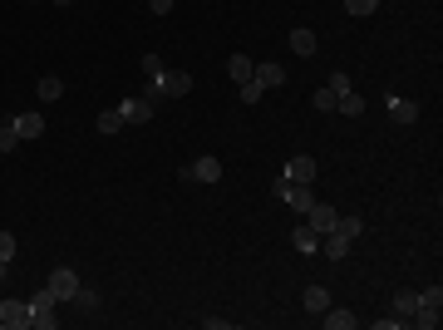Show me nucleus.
Masks as SVG:
<instances>
[{
	"label": "nucleus",
	"mask_w": 443,
	"mask_h": 330,
	"mask_svg": "<svg viewBox=\"0 0 443 330\" xmlns=\"http://www.w3.org/2000/svg\"><path fill=\"white\" fill-rule=\"evenodd\" d=\"M251 69H256V59H251V55H231V59H226V74H231L236 84H246V79H251Z\"/></svg>",
	"instance_id": "f8f14e48"
},
{
	"label": "nucleus",
	"mask_w": 443,
	"mask_h": 330,
	"mask_svg": "<svg viewBox=\"0 0 443 330\" xmlns=\"http://www.w3.org/2000/svg\"><path fill=\"white\" fill-rule=\"evenodd\" d=\"M45 286H50V291H54V296H59V301H74V296H79V276H74V271H69V266H54V271H50V281H45Z\"/></svg>",
	"instance_id": "f03ea898"
},
{
	"label": "nucleus",
	"mask_w": 443,
	"mask_h": 330,
	"mask_svg": "<svg viewBox=\"0 0 443 330\" xmlns=\"http://www.w3.org/2000/svg\"><path fill=\"white\" fill-rule=\"evenodd\" d=\"M54 306H59V296H54L50 286H40V291H35V301H30V316H50Z\"/></svg>",
	"instance_id": "2eb2a0df"
},
{
	"label": "nucleus",
	"mask_w": 443,
	"mask_h": 330,
	"mask_svg": "<svg viewBox=\"0 0 443 330\" xmlns=\"http://www.w3.org/2000/svg\"><path fill=\"white\" fill-rule=\"evenodd\" d=\"M0 326L5 330H25L30 326V301H0Z\"/></svg>",
	"instance_id": "7ed1b4c3"
},
{
	"label": "nucleus",
	"mask_w": 443,
	"mask_h": 330,
	"mask_svg": "<svg viewBox=\"0 0 443 330\" xmlns=\"http://www.w3.org/2000/svg\"><path fill=\"white\" fill-rule=\"evenodd\" d=\"M94 128H99V133H118V128H123V113H118V109H104L99 118H94Z\"/></svg>",
	"instance_id": "5701e85b"
},
{
	"label": "nucleus",
	"mask_w": 443,
	"mask_h": 330,
	"mask_svg": "<svg viewBox=\"0 0 443 330\" xmlns=\"http://www.w3.org/2000/svg\"><path fill=\"white\" fill-rule=\"evenodd\" d=\"M192 89V74H183V69H163V94L168 99H183Z\"/></svg>",
	"instance_id": "423d86ee"
},
{
	"label": "nucleus",
	"mask_w": 443,
	"mask_h": 330,
	"mask_svg": "<svg viewBox=\"0 0 443 330\" xmlns=\"http://www.w3.org/2000/svg\"><path fill=\"white\" fill-rule=\"evenodd\" d=\"M118 113H123V123H148V118H153V104L138 94V99H123V104H118Z\"/></svg>",
	"instance_id": "0eeeda50"
},
{
	"label": "nucleus",
	"mask_w": 443,
	"mask_h": 330,
	"mask_svg": "<svg viewBox=\"0 0 443 330\" xmlns=\"http://www.w3.org/2000/svg\"><path fill=\"white\" fill-rule=\"evenodd\" d=\"M419 306H429V311H443V291H439V286L419 291ZM419 306H414V311H419Z\"/></svg>",
	"instance_id": "393cba45"
},
{
	"label": "nucleus",
	"mask_w": 443,
	"mask_h": 330,
	"mask_svg": "<svg viewBox=\"0 0 443 330\" xmlns=\"http://www.w3.org/2000/svg\"><path fill=\"white\" fill-rule=\"evenodd\" d=\"M326 306H330V291H326V286H311V291H306V311H311V316H321Z\"/></svg>",
	"instance_id": "a211bd4d"
},
{
	"label": "nucleus",
	"mask_w": 443,
	"mask_h": 330,
	"mask_svg": "<svg viewBox=\"0 0 443 330\" xmlns=\"http://www.w3.org/2000/svg\"><path fill=\"white\" fill-rule=\"evenodd\" d=\"M281 178H291V183H316V158L296 153V158L286 163V173H281Z\"/></svg>",
	"instance_id": "39448f33"
},
{
	"label": "nucleus",
	"mask_w": 443,
	"mask_h": 330,
	"mask_svg": "<svg viewBox=\"0 0 443 330\" xmlns=\"http://www.w3.org/2000/svg\"><path fill=\"white\" fill-rule=\"evenodd\" d=\"M10 123H15V133H20V143H25V138H40V133H45V118H40V113H15Z\"/></svg>",
	"instance_id": "1a4fd4ad"
},
{
	"label": "nucleus",
	"mask_w": 443,
	"mask_h": 330,
	"mask_svg": "<svg viewBox=\"0 0 443 330\" xmlns=\"http://www.w3.org/2000/svg\"><path fill=\"white\" fill-rule=\"evenodd\" d=\"M54 5H69V0H54Z\"/></svg>",
	"instance_id": "f704fd0d"
},
{
	"label": "nucleus",
	"mask_w": 443,
	"mask_h": 330,
	"mask_svg": "<svg viewBox=\"0 0 443 330\" xmlns=\"http://www.w3.org/2000/svg\"><path fill=\"white\" fill-rule=\"evenodd\" d=\"M188 183H222V158H197L192 168H183Z\"/></svg>",
	"instance_id": "20e7f679"
},
{
	"label": "nucleus",
	"mask_w": 443,
	"mask_h": 330,
	"mask_svg": "<svg viewBox=\"0 0 443 330\" xmlns=\"http://www.w3.org/2000/svg\"><path fill=\"white\" fill-rule=\"evenodd\" d=\"M335 99H340V94H335L330 84H326V89H316V99H311V109H321V113H330V109H335Z\"/></svg>",
	"instance_id": "b1692460"
},
{
	"label": "nucleus",
	"mask_w": 443,
	"mask_h": 330,
	"mask_svg": "<svg viewBox=\"0 0 443 330\" xmlns=\"http://www.w3.org/2000/svg\"><path fill=\"white\" fill-rule=\"evenodd\" d=\"M321 316H326V330H350L355 326V311H345V306H326Z\"/></svg>",
	"instance_id": "ddd939ff"
},
{
	"label": "nucleus",
	"mask_w": 443,
	"mask_h": 330,
	"mask_svg": "<svg viewBox=\"0 0 443 330\" xmlns=\"http://www.w3.org/2000/svg\"><path fill=\"white\" fill-rule=\"evenodd\" d=\"M10 256H15V237H10V232H0V261H10Z\"/></svg>",
	"instance_id": "2f4dec72"
},
{
	"label": "nucleus",
	"mask_w": 443,
	"mask_h": 330,
	"mask_svg": "<svg viewBox=\"0 0 443 330\" xmlns=\"http://www.w3.org/2000/svg\"><path fill=\"white\" fill-rule=\"evenodd\" d=\"M276 198H281V203H291V207L306 217V212H311V203H316V183H291V178H281V173H276Z\"/></svg>",
	"instance_id": "f257e3e1"
},
{
	"label": "nucleus",
	"mask_w": 443,
	"mask_h": 330,
	"mask_svg": "<svg viewBox=\"0 0 443 330\" xmlns=\"http://www.w3.org/2000/svg\"><path fill=\"white\" fill-rule=\"evenodd\" d=\"M345 10H350V15H374L379 0H345Z\"/></svg>",
	"instance_id": "cd10ccee"
},
{
	"label": "nucleus",
	"mask_w": 443,
	"mask_h": 330,
	"mask_svg": "<svg viewBox=\"0 0 443 330\" xmlns=\"http://www.w3.org/2000/svg\"><path fill=\"white\" fill-rule=\"evenodd\" d=\"M291 50H296V55H316V30H306V25L291 30Z\"/></svg>",
	"instance_id": "dca6fc26"
},
{
	"label": "nucleus",
	"mask_w": 443,
	"mask_h": 330,
	"mask_svg": "<svg viewBox=\"0 0 443 330\" xmlns=\"http://www.w3.org/2000/svg\"><path fill=\"white\" fill-rule=\"evenodd\" d=\"M335 217H340V212H335V207H326V203H311V212H306V222H311L321 237H326V232L335 227Z\"/></svg>",
	"instance_id": "9d476101"
},
{
	"label": "nucleus",
	"mask_w": 443,
	"mask_h": 330,
	"mask_svg": "<svg viewBox=\"0 0 443 330\" xmlns=\"http://www.w3.org/2000/svg\"><path fill=\"white\" fill-rule=\"evenodd\" d=\"M389 118H394V123H414V118H419V104H414V99H394V94H389Z\"/></svg>",
	"instance_id": "9b49d317"
},
{
	"label": "nucleus",
	"mask_w": 443,
	"mask_h": 330,
	"mask_svg": "<svg viewBox=\"0 0 443 330\" xmlns=\"http://www.w3.org/2000/svg\"><path fill=\"white\" fill-rule=\"evenodd\" d=\"M5 266H10V261H0V276H5Z\"/></svg>",
	"instance_id": "72a5a7b5"
},
{
	"label": "nucleus",
	"mask_w": 443,
	"mask_h": 330,
	"mask_svg": "<svg viewBox=\"0 0 443 330\" xmlns=\"http://www.w3.org/2000/svg\"><path fill=\"white\" fill-rule=\"evenodd\" d=\"M148 5H153V15H168V10H173L178 0H148Z\"/></svg>",
	"instance_id": "473e14b6"
},
{
	"label": "nucleus",
	"mask_w": 443,
	"mask_h": 330,
	"mask_svg": "<svg viewBox=\"0 0 443 330\" xmlns=\"http://www.w3.org/2000/svg\"><path fill=\"white\" fill-rule=\"evenodd\" d=\"M439 311H429V306H419V311H414V326H424V330H439Z\"/></svg>",
	"instance_id": "a878e982"
},
{
	"label": "nucleus",
	"mask_w": 443,
	"mask_h": 330,
	"mask_svg": "<svg viewBox=\"0 0 443 330\" xmlns=\"http://www.w3.org/2000/svg\"><path fill=\"white\" fill-rule=\"evenodd\" d=\"M291 241H296V251H316V246H321V232L306 222V227H296V232H291Z\"/></svg>",
	"instance_id": "4468645a"
},
{
	"label": "nucleus",
	"mask_w": 443,
	"mask_h": 330,
	"mask_svg": "<svg viewBox=\"0 0 443 330\" xmlns=\"http://www.w3.org/2000/svg\"><path fill=\"white\" fill-rule=\"evenodd\" d=\"M335 109H340V113H350V118H359V113H364V99H359V94H350V89H345V94H340V99H335Z\"/></svg>",
	"instance_id": "6ab92c4d"
},
{
	"label": "nucleus",
	"mask_w": 443,
	"mask_h": 330,
	"mask_svg": "<svg viewBox=\"0 0 443 330\" xmlns=\"http://www.w3.org/2000/svg\"><path fill=\"white\" fill-rule=\"evenodd\" d=\"M419 306V291H394V316H414Z\"/></svg>",
	"instance_id": "412c9836"
},
{
	"label": "nucleus",
	"mask_w": 443,
	"mask_h": 330,
	"mask_svg": "<svg viewBox=\"0 0 443 330\" xmlns=\"http://www.w3.org/2000/svg\"><path fill=\"white\" fill-rule=\"evenodd\" d=\"M236 94H241V104H261V94H266V89H261L256 79H246V84H241Z\"/></svg>",
	"instance_id": "bb28decb"
},
{
	"label": "nucleus",
	"mask_w": 443,
	"mask_h": 330,
	"mask_svg": "<svg viewBox=\"0 0 443 330\" xmlns=\"http://www.w3.org/2000/svg\"><path fill=\"white\" fill-rule=\"evenodd\" d=\"M330 232H335V237H345V241H355V237L364 232V222H359V217H335Z\"/></svg>",
	"instance_id": "f3484780"
},
{
	"label": "nucleus",
	"mask_w": 443,
	"mask_h": 330,
	"mask_svg": "<svg viewBox=\"0 0 443 330\" xmlns=\"http://www.w3.org/2000/svg\"><path fill=\"white\" fill-rule=\"evenodd\" d=\"M59 94H64V79H54V74H45V79H40V99H45V104H54Z\"/></svg>",
	"instance_id": "aec40b11"
},
{
	"label": "nucleus",
	"mask_w": 443,
	"mask_h": 330,
	"mask_svg": "<svg viewBox=\"0 0 443 330\" xmlns=\"http://www.w3.org/2000/svg\"><path fill=\"white\" fill-rule=\"evenodd\" d=\"M15 148H20V133H15V123L5 118V123H0V158H5V153H15Z\"/></svg>",
	"instance_id": "4be33fe9"
},
{
	"label": "nucleus",
	"mask_w": 443,
	"mask_h": 330,
	"mask_svg": "<svg viewBox=\"0 0 443 330\" xmlns=\"http://www.w3.org/2000/svg\"><path fill=\"white\" fill-rule=\"evenodd\" d=\"M143 74H148V79L163 74V59H158V55H143Z\"/></svg>",
	"instance_id": "7c9ffc66"
},
{
	"label": "nucleus",
	"mask_w": 443,
	"mask_h": 330,
	"mask_svg": "<svg viewBox=\"0 0 443 330\" xmlns=\"http://www.w3.org/2000/svg\"><path fill=\"white\" fill-rule=\"evenodd\" d=\"M74 306H84V311H99V296H94V291H84V286H79V296H74Z\"/></svg>",
	"instance_id": "c85d7f7f"
},
{
	"label": "nucleus",
	"mask_w": 443,
	"mask_h": 330,
	"mask_svg": "<svg viewBox=\"0 0 443 330\" xmlns=\"http://www.w3.org/2000/svg\"><path fill=\"white\" fill-rule=\"evenodd\" d=\"M30 326L35 330H54L59 326V316H54V311H50V316H30Z\"/></svg>",
	"instance_id": "c756f323"
},
{
	"label": "nucleus",
	"mask_w": 443,
	"mask_h": 330,
	"mask_svg": "<svg viewBox=\"0 0 443 330\" xmlns=\"http://www.w3.org/2000/svg\"><path fill=\"white\" fill-rule=\"evenodd\" d=\"M251 79H256L261 89H281V84H286V69H281V64H256Z\"/></svg>",
	"instance_id": "6e6552de"
}]
</instances>
